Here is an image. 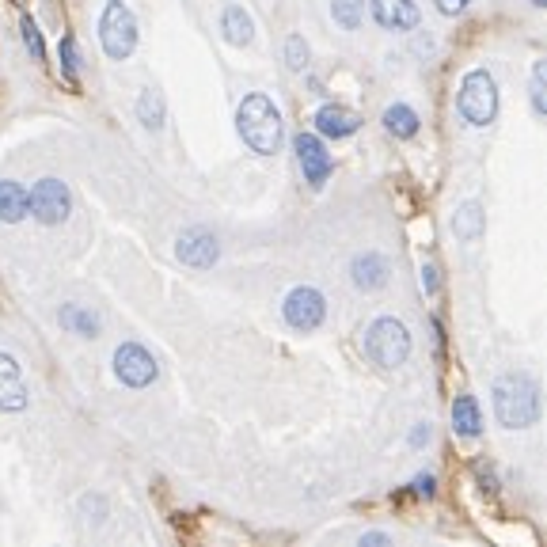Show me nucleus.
<instances>
[{
    "instance_id": "f257e3e1",
    "label": "nucleus",
    "mask_w": 547,
    "mask_h": 547,
    "mask_svg": "<svg viewBox=\"0 0 547 547\" xmlns=\"http://www.w3.org/2000/svg\"><path fill=\"white\" fill-rule=\"evenodd\" d=\"M494 415L506 430H525L540 418V388L525 373H506L494 380Z\"/></svg>"
},
{
    "instance_id": "f03ea898",
    "label": "nucleus",
    "mask_w": 547,
    "mask_h": 547,
    "mask_svg": "<svg viewBox=\"0 0 547 547\" xmlns=\"http://www.w3.org/2000/svg\"><path fill=\"white\" fill-rule=\"evenodd\" d=\"M236 126H240V137L259 156H274L278 145H282V114L274 107V99H266L263 92L247 95L244 103H240Z\"/></svg>"
},
{
    "instance_id": "7ed1b4c3",
    "label": "nucleus",
    "mask_w": 547,
    "mask_h": 547,
    "mask_svg": "<svg viewBox=\"0 0 547 547\" xmlns=\"http://www.w3.org/2000/svg\"><path fill=\"white\" fill-rule=\"evenodd\" d=\"M361 350H365V358L373 361L377 369H399L403 361L411 358V335H407V327L392 316H380L377 323H369V331H365V342H361Z\"/></svg>"
},
{
    "instance_id": "20e7f679",
    "label": "nucleus",
    "mask_w": 547,
    "mask_h": 547,
    "mask_svg": "<svg viewBox=\"0 0 547 547\" xmlns=\"http://www.w3.org/2000/svg\"><path fill=\"white\" fill-rule=\"evenodd\" d=\"M460 114L468 126H491L498 114V84L487 69H472L460 84Z\"/></svg>"
},
{
    "instance_id": "39448f33",
    "label": "nucleus",
    "mask_w": 547,
    "mask_h": 547,
    "mask_svg": "<svg viewBox=\"0 0 547 547\" xmlns=\"http://www.w3.org/2000/svg\"><path fill=\"white\" fill-rule=\"evenodd\" d=\"M99 42H103V54L111 61H126L137 46V19L122 0H107L103 19H99Z\"/></svg>"
},
{
    "instance_id": "423d86ee",
    "label": "nucleus",
    "mask_w": 547,
    "mask_h": 547,
    "mask_svg": "<svg viewBox=\"0 0 547 547\" xmlns=\"http://www.w3.org/2000/svg\"><path fill=\"white\" fill-rule=\"evenodd\" d=\"M27 209L35 213L42 225H61L73 209V198H69V187L61 179H38L35 190L27 194Z\"/></svg>"
},
{
    "instance_id": "0eeeda50",
    "label": "nucleus",
    "mask_w": 547,
    "mask_h": 547,
    "mask_svg": "<svg viewBox=\"0 0 547 547\" xmlns=\"http://www.w3.org/2000/svg\"><path fill=\"white\" fill-rule=\"evenodd\" d=\"M282 316L285 323L293 327V331H316L327 316V301H323L320 289H312V285H297L282 304Z\"/></svg>"
},
{
    "instance_id": "6e6552de",
    "label": "nucleus",
    "mask_w": 547,
    "mask_h": 547,
    "mask_svg": "<svg viewBox=\"0 0 547 547\" xmlns=\"http://www.w3.org/2000/svg\"><path fill=\"white\" fill-rule=\"evenodd\" d=\"M114 373H118L122 384H130V388H149L160 369H156V358H152L145 346L122 342V346L114 350Z\"/></svg>"
},
{
    "instance_id": "1a4fd4ad",
    "label": "nucleus",
    "mask_w": 547,
    "mask_h": 547,
    "mask_svg": "<svg viewBox=\"0 0 547 547\" xmlns=\"http://www.w3.org/2000/svg\"><path fill=\"white\" fill-rule=\"evenodd\" d=\"M293 149H297V160H301V171H304V183L308 187L320 190L327 183V175H331V152L323 149L320 137H312V133H301L297 141H293Z\"/></svg>"
},
{
    "instance_id": "9d476101",
    "label": "nucleus",
    "mask_w": 547,
    "mask_h": 547,
    "mask_svg": "<svg viewBox=\"0 0 547 547\" xmlns=\"http://www.w3.org/2000/svg\"><path fill=\"white\" fill-rule=\"evenodd\" d=\"M175 255H179V263L206 270V266H213L221 259V247H217V236H213V232H206V228H190V232L179 236Z\"/></svg>"
},
{
    "instance_id": "9b49d317",
    "label": "nucleus",
    "mask_w": 547,
    "mask_h": 547,
    "mask_svg": "<svg viewBox=\"0 0 547 547\" xmlns=\"http://www.w3.org/2000/svg\"><path fill=\"white\" fill-rule=\"evenodd\" d=\"M369 8L384 31H411L418 23L415 0H369Z\"/></svg>"
},
{
    "instance_id": "f8f14e48",
    "label": "nucleus",
    "mask_w": 547,
    "mask_h": 547,
    "mask_svg": "<svg viewBox=\"0 0 547 547\" xmlns=\"http://www.w3.org/2000/svg\"><path fill=\"white\" fill-rule=\"evenodd\" d=\"M316 130H320L323 137L342 141V137H350V133L361 130V114L350 111V107H339V103H327V107L316 111Z\"/></svg>"
},
{
    "instance_id": "ddd939ff",
    "label": "nucleus",
    "mask_w": 547,
    "mask_h": 547,
    "mask_svg": "<svg viewBox=\"0 0 547 547\" xmlns=\"http://www.w3.org/2000/svg\"><path fill=\"white\" fill-rule=\"evenodd\" d=\"M27 407V384L19 377L12 354H0V411H23Z\"/></svg>"
},
{
    "instance_id": "4468645a",
    "label": "nucleus",
    "mask_w": 547,
    "mask_h": 547,
    "mask_svg": "<svg viewBox=\"0 0 547 547\" xmlns=\"http://www.w3.org/2000/svg\"><path fill=\"white\" fill-rule=\"evenodd\" d=\"M388 259L380 255V251H365V255H358L354 263H350V278H354V285L358 289H365V293H373V289H384L388 285Z\"/></svg>"
},
{
    "instance_id": "2eb2a0df",
    "label": "nucleus",
    "mask_w": 547,
    "mask_h": 547,
    "mask_svg": "<svg viewBox=\"0 0 547 547\" xmlns=\"http://www.w3.org/2000/svg\"><path fill=\"white\" fill-rule=\"evenodd\" d=\"M27 217V190L12 183V179H4L0 183V221L4 225H19Z\"/></svg>"
},
{
    "instance_id": "dca6fc26",
    "label": "nucleus",
    "mask_w": 547,
    "mask_h": 547,
    "mask_svg": "<svg viewBox=\"0 0 547 547\" xmlns=\"http://www.w3.org/2000/svg\"><path fill=\"white\" fill-rule=\"evenodd\" d=\"M221 31H225V38L232 46H247L255 38V23H251V16H247L240 4H228L225 16H221Z\"/></svg>"
},
{
    "instance_id": "f3484780",
    "label": "nucleus",
    "mask_w": 547,
    "mask_h": 547,
    "mask_svg": "<svg viewBox=\"0 0 547 547\" xmlns=\"http://www.w3.org/2000/svg\"><path fill=\"white\" fill-rule=\"evenodd\" d=\"M453 232H456V240L475 244V240L483 236V206H479V202H464L453 217Z\"/></svg>"
},
{
    "instance_id": "a211bd4d",
    "label": "nucleus",
    "mask_w": 547,
    "mask_h": 547,
    "mask_svg": "<svg viewBox=\"0 0 547 547\" xmlns=\"http://www.w3.org/2000/svg\"><path fill=\"white\" fill-rule=\"evenodd\" d=\"M453 426L460 437H479L483 434V415H479V403L475 396H460L453 403Z\"/></svg>"
},
{
    "instance_id": "6ab92c4d",
    "label": "nucleus",
    "mask_w": 547,
    "mask_h": 547,
    "mask_svg": "<svg viewBox=\"0 0 547 547\" xmlns=\"http://www.w3.org/2000/svg\"><path fill=\"white\" fill-rule=\"evenodd\" d=\"M57 320H61L65 331L84 335V339H95V335H99V316H92V312H88V308H80V304H65Z\"/></svg>"
},
{
    "instance_id": "aec40b11",
    "label": "nucleus",
    "mask_w": 547,
    "mask_h": 547,
    "mask_svg": "<svg viewBox=\"0 0 547 547\" xmlns=\"http://www.w3.org/2000/svg\"><path fill=\"white\" fill-rule=\"evenodd\" d=\"M384 130L392 133V137H399V141H407V137L418 133V114L407 103H396V107L384 111Z\"/></svg>"
},
{
    "instance_id": "412c9836",
    "label": "nucleus",
    "mask_w": 547,
    "mask_h": 547,
    "mask_svg": "<svg viewBox=\"0 0 547 547\" xmlns=\"http://www.w3.org/2000/svg\"><path fill=\"white\" fill-rule=\"evenodd\" d=\"M137 118H141V126H149V130H164V95L156 92V88H145L141 99H137Z\"/></svg>"
},
{
    "instance_id": "4be33fe9",
    "label": "nucleus",
    "mask_w": 547,
    "mask_h": 547,
    "mask_svg": "<svg viewBox=\"0 0 547 547\" xmlns=\"http://www.w3.org/2000/svg\"><path fill=\"white\" fill-rule=\"evenodd\" d=\"M361 8H365V0H331V16H335V23H342L346 31H358Z\"/></svg>"
},
{
    "instance_id": "5701e85b",
    "label": "nucleus",
    "mask_w": 547,
    "mask_h": 547,
    "mask_svg": "<svg viewBox=\"0 0 547 547\" xmlns=\"http://www.w3.org/2000/svg\"><path fill=\"white\" fill-rule=\"evenodd\" d=\"M285 61H289L293 73H301L304 65H308V46H304L301 35H289V42H285Z\"/></svg>"
},
{
    "instance_id": "b1692460",
    "label": "nucleus",
    "mask_w": 547,
    "mask_h": 547,
    "mask_svg": "<svg viewBox=\"0 0 547 547\" xmlns=\"http://www.w3.org/2000/svg\"><path fill=\"white\" fill-rule=\"evenodd\" d=\"M23 46L31 50V57H35V61H42V57H46V46H42V31H38V23L31 16L23 19Z\"/></svg>"
},
{
    "instance_id": "393cba45",
    "label": "nucleus",
    "mask_w": 547,
    "mask_h": 547,
    "mask_svg": "<svg viewBox=\"0 0 547 547\" xmlns=\"http://www.w3.org/2000/svg\"><path fill=\"white\" fill-rule=\"evenodd\" d=\"M532 111L547 114V103H544V61H536V69H532Z\"/></svg>"
},
{
    "instance_id": "a878e982",
    "label": "nucleus",
    "mask_w": 547,
    "mask_h": 547,
    "mask_svg": "<svg viewBox=\"0 0 547 547\" xmlns=\"http://www.w3.org/2000/svg\"><path fill=\"white\" fill-rule=\"evenodd\" d=\"M61 61H65V73H69V76L80 73V54H76V42H73V35H65V38H61Z\"/></svg>"
},
{
    "instance_id": "bb28decb",
    "label": "nucleus",
    "mask_w": 547,
    "mask_h": 547,
    "mask_svg": "<svg viewBox=\"0 0 547 547\" xmlns=\"http://www.w3.org/2000/svg\"><path fill=\"white\" fill-rule=\"evenodd\" d=\"M437 8H441L445 16H460V12L468 8V0H437Z\"/></svg>"
},
{
    "instance_id": "cd10ccee",
    "label": "nucleus",
    "mask_w": 547,
    "mask_h": 547,
    "mask_svg": "<svg viewBox=\"0 0 547 547\" xmlns=\"http://www.w3.org/2000/svg\"><path fill=\"white\" fill-rule=\"evenodd\" d=\"M434 487H437L434 475H418V479H415V491H418V494H426V498L434 494Z\"/></svg>"
},
{
    "instance_id": "c85d7f7f",
    "label": "nucleus",
    "mask_w": 547,
    "mask_h": 547,
    "mask_svg": "<svg viewBox=\"0 0 547 547\" xmlns=\"http://www.w3.org/2000/svg\"><path fill=\"white\" fill-rule=\"evenodd\" d=\"M422 289H426V293H437V270L434 266H422Z\"/></svg>"
},
{
    "instance_id": "c756f323",
    "label": "nucleus",
    "mask_w": 547,
    "mask_h": 547,
    "mask_svg": "<svg viewBox=\"0 0 547 547\" xmlns=\"http://www.w3.org/2000/svg\"><path fill=\"white\" fill-rule=\"evenodd\" d=\"M426 441H430V422H418L415 426V434H411V445H426Z\"/></svg>"
},
{
    "instance_id": "7c9ffc66",
    "label": "nucleus",
    "mask_w": 547,
    "mask_h": 547,
    "mask_svg": "<svg viewBox=\"0 0 547 547\" xmlns=\"http://www.w3.org/2000/svg\"><path fill=\"white\" fill-rule=\"evenodd\" d=\"M361 544H392V536H384V532H369V536H361Z\"/></svg>"
},
{
    "instance_id": "2f4dec72",
    "label": "nucleus",
    "mask_w": 547,
    "mask_h": 547,
    "mask_svg": "<svg viewBox=\"0 0 547 547\" xmlns=\"http://www.w3.org/2000/svg\"><path fill=\"white\" fill-rule=\"evenodd\" d=\"M532 4H536V8H544V4H547V0H532Z\"/></svg>"
}]
</instances>
